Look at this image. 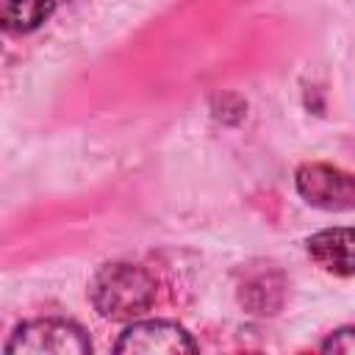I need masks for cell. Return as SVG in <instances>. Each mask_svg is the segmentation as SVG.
Segmentation results:
<instances>
[{"mask_svg":"<svg viewBox=\"0 0 355 355\" xmlns=\"http://www.w3.org/2000/svg\"><path fill=\"white\" fill-rule=\"evenodd\" d=\"M197 344L191 336L172 324V322H136L122 333L116 341V352H130V355H180V352H194Z\"/></svg>","mask_w":355,"mask_h":355,"instance_id":"cell-4","label":"cell"},{"mask_svg":"<svg viewBox=\"0 0 355 355\" xmlns=\"http://www.w3.org/2000/svg\"><path fill=\"white\" fill-rule=\"evenodd\" d=\"M311 258L336 275H352V230L349 227H333L322 230L313 239H308Z\"/></svg>","mask_w":355,"mask_h":355,"instance_id":"cell-5","label":"cell"},{"mask_svg":"<svg viewBox=\"0 0 355 355\" xmlns=\"http://www.w3.org/2000/svg\"><path fill=\"white\" fill-rule=\"evenodd\" d=\"M92 349L86 333L67 319H33L17 327L14 338L8 341V352L25 355H86Z\"/></svg>","mask_w":355,"mask_h":355,"instance_id":"cell-2","label":"cell"},{"mask_svg":"<svg viewBox=\"0 0 355 355\" xmlns=\"http://www.w3.org/2000/svg\"><path fill=\"white\" fill-rule=\"evenodd\" d=\"M324 349H333V352H352L355 349V344H352V330L349 327H344V330H338L327 344H324Z\"/></svg>","mask_w":355,"mask_h":355,"instance_id":"cell-7","label":"cell"},{"mask_svg":"<svg viewBox=\"0 0 355 355\" xmlns=\"http://www.w3.org/2000/svg\"><path fill=\"white\" fill-rule=\"evenodd\" d=\"M92 302L100 316L128 322L141 316L155 300V277L136 263H108L92 280Z\"/></svg>","mask_w":355,"mask_h":355,"instance_id":"cell-1","label":"cell"},{"mask_svg":"<svg viewBox=\"0 0 355 355\" xmlns=\"http://www.w3.org/2000/svg\"><path fill=\"white\" fill-rule=\"evenodd\" d=\"M61 0H6L0 6V31L25 33L39 28L58 8Z\"/></svg>","mask_w":355,"mask_h":355,"instance_id":"cell-6","label":"cell"},{"mask_svg":"<svg viewBox=\"0 0 355 355\" xmlns=\"http://www.w3.org/2000/svg\"><path fill=\"white\" fill-rule=\"evenodd\" d=\"M297 191L316 208L344 211L355 200L352 178L327 164H305L297 169Z\"/></svg>","mask_w":355,"mask_h":355,"instance_id":"cell-3","label":"cell"}]
</instances>
